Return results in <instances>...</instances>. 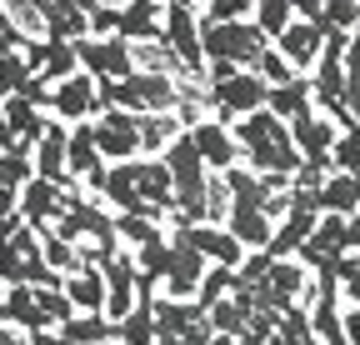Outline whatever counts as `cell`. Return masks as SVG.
Instances as JSON below:
<instances>
[{"label":"cell","instance_id":"obj_22","mask_svg":"<svg viewBox=\"0 0 360 345\" xmlns=\"http://www.w3.org/2000/svg\"><path fill=\"white\" fill-rule=\"evenodd\" d=\"M236 290H240V275H236L231 266H210V271H205V280H200V295H195V306L210 315V311L220 306V300H231Z\"/></svg>","mask_w":360,"mask_h":345},{"label":"cell","instance_id":"obj_18","mask_svg":"<svg viewBox=\"0 0 360 345\" xmlns=\"http://www.w3.org/2000/svg\"><path fill=\"white\" fill-rule=\"evenodd\" d=\"M225 230H231L245 250H265L270 240H276V221H270L265 210H231V226Z\"/></svg>","mask_w":360,"mask_h":345},{"label":"cell","instance_id":"obj_13","mask_svg":"<svg viewBox=\"0 0 360 345\" xmlns=\"http://www.w3.org/2000/svg\"><path fill=\"white\" fill-rule=\"evenodd\" d=\"M135 185H141V195H146L160 215L175 210V176H170L165 160H141V155H135Z\"/></svg>","mask_w":360,"mask_h":345},{"label":"cell","instance_id":"obj_9","mask_svg":"<svg viewBox=\"0 0 360 345\" xmlns=\"http://www.w3.org/2000/svg\"><path fill=\"white\" fill-rule=\"evenodd\" d=\"M290 136H295V145H300V155L305 160H315V165H326L330 160V150H335V141H340V125L330 120V115H300V120H290Z\"/></svg>","mask_w":360,"mask_h":345},{"label":"cell","instance_id":"obj_31","mask_svg":"<svg viewBox=\"0 0 360 345\" xmlns=\"http://www.w3.org/2000/svg\"><path fill=\"white\" fill-rule=\"evenodd\" d=\"M120 30V6H110V0H105V6H96V11H90V35H115Z\"/></svg>","mask_w":360,"mask_h":345},{"label":"cell","instance_id":"obj_10","mask_svg":"<svg viewBox=\"0 0 360 345\" xmlns=\"http://www.w3.org/2000/svg\"><path fill=\"white\" fill-rule=\"evenodd\" d=\"M0 325H20L25 335H35V330H56L51 315L40 311L35 285H6V300H0Z\"/></svg>","mask_w":360,"mask_h":345},{"label":"cell","instance_id":"obj_32","mask_svg":"<svg viewBox=\"0 0 360 345\" xmlns=\"http://www.w3.org/2000/svg\"><path fill=\"white\" fill-rule=\"evenodd\" d=\"M290 6H295V20H310V25L326 20V0H290Z\"/></svg>","mask_w":360,"mask_h":345},{"label":"cell","instance_id":"obj_38","mask_svg":"<svg viewBox=\"0 0 360 345\" xmlns=\"http://www.w3.org/2000/svg\"><path fill=\"white\" fill-rule=\"evenodd\" d=\"M240 345H270V340H265V335H255V330H245V335H240Z\"/></svg>","mask_w":360,"mask_h":345},{"label":"cell","instance_id":"obj_7","mask_svg":"<svg viewBox=\"0 0 360 345\" xmlns=\"http://www.w3.org/2000/svg\"><path fill=\"white\" fill-rule=\"evenodd\" d=\"M170 235L191 240V245L205 255L210 266H231V271H240V266H245V255H250V250H245L231 230H220V226H175Z\"/></svg>","mask_w":360,"mask_h":345},{"label":"cell","instance_id":"obj_23","mask_svg":"<svg viewBox=\"0 0 360 345\" xmlns=\"http://www.w3.org/2000/svg\"><path fill=\"white\" fill-rule=\"evenodd\" d=\"M160 325H155V300H141L125 320H120V345H155Z\"/></svg>","mask_w":360,"mask_h":345},{"label":"cell","instance_id":"obj_14","mask_svg":"<svg viewBox=\"0 0 360 345\" xmlns=\"http://www.w3.org/2000/svg\"><path fill=\"white\" fill-rule=\"evenodd\" d=\"M65 295L75 300V311H85V315H105V300H110L105 271H101V266H80V271L65 280Z\"/></svg>","mask_w":360,"mask_h":345},{"label":"cell","instance_id":"obj_33","mask_svg":"<svg viewBox=\"0 0 360 345\" xmlns=\"http://www.w3.org/2000/svg\"><path fill=\"white\" fill-rule=\"evenodd\" d=\"M6 215H20V190L15 185H0V221Z\"/></svg>","mask_w":360,"mask_h":345},{"label":"cell","instance_id":"obj_25","mask_svg":"<svg viewBox=\"0 0 360 345\" xmlns=\"http://www.w3.org/2000/svg\"><path fill=\"white\" fill-rule=\"evenodd\" d=\"M135 266H141L146 275H160L165 280V271H170V235H150L146 245H135Z\"/></svg>","mask_w":360,"mask_h":345},{"label":"cell","instance_id":"obj_1","mask_svg":"<svg viewBox=\"0 0 360 345\" xmlns=\"http://www.w3.org/2000/svg\"><path fill=\"white\" fill-rule=\"evenodd\" d=\"M200 40H205V60H236L245 70H255V60L276 46L255 20H205Z\"/></svg>","mask_w":360,"mask_h":345},{"label":"cell","instance_id":"obj_6","mask_svg":"<svg viewBox=\"0 0 360 345\" xmlns=\"http://www.w3.org/2000/svg\"><path fill=\"white\" fill-rule=\"evenodd\" d=\"M51 110H56V120H65V125L96 120V115H101V80H96V75H85V70L70 75V80H60Z\"/></svg>","mask_w":360,"mask_h":345},{"label":"cell","instance_id":"obj_15","mask_svg":"<svg viewBox=\"0 0 360 345\" xmlns=\"http://www.w3.org/2000/svg\"><path fill=\"white\" fill-rule=\"evenodd\" d=\"M270 115H281V120H300L315 110V75H295L290 85H276L270 91Z\"/></svg>","mask_w":360,"mask_h":345},{"label":"cell","instance_id":"obj_24","mask_svg":"<svg viewBox=\"0 0 360 345\" xmlns=\"http://www.w3.org/2000/svg\"><path fill=\"white\" fill-rule=\"evenodd\" d=\"M255 25H260L270 40H281V35L295 25V6H290V0H260V6H255Z\"/></svg>","mask_w":360,"mask_h":345},{"label":"cell","instance_id":"obj_35","mask_svg":"<svg viewBox=\"0 0 360 345\" xmlns=\"http://www.w3.org/2000/svg\"><path fill=\"white\" fill-rule=\"evenodd\" d=\"M20 145V136L11 131V120H6V110H0V150H15Z\"/></svg>","mask_w":360,"mask_h":345},{"label":"cell","instance_id":"obj_37","mask_svg":"<svg viewBox=\"0 0 360 345\" xmlns=\"http://www.w3.org/2000/svg\"><path fill=\"white\" fill-rule=\"evenodd\" d=\"M210 345H240V335H220V330H215V335H210Z\"/></svg>","mask_w":360,"mask_h":345},{"label":"cell","instance_id":"obj_4","mask_svg":"<svg viewBox=\"0 0 360 345\" xmlns=\"http://www.w3.org/2000/svg\"><path fill=\"white\" fill-rule=\"evenodd\" d=\"M96 145L105 160H135L141 155V115H130V110H101L96 120Z\"/></svg>","mask_w":360,"mask_h":345},{"label":"cell","instance_id":"obj_28","mask_svg":"<svg viewBox=\"0 0 360 345\" xmlns=\"http://www.w3.org/2000/svg\"><path fill=\"white\" fill-rule=\"evenodd\" d=\"M260 0H205V20H245Z\"/></svg>","mask_w":360,"mask_h":345},{"label":"cell","instance_id":"obj_21","mask_svg":"<svg viewBox=\"0 0 360 345\" xmlns=\"http://www.w3.org/2000/svg\"><path fill=\"white\" fill-rule=\"evenodd\" d=\"M195 320H205V311L195 306V300H170V295L155 300V325H160V335H186Z\"/></svg>","mask_w":360,"mask_h":345},{"label":"cell","instance_id":"obj_27","mask_svg":"<svg viewBox=\"0 0 360 345\" xmlns=\"http://www.w3.org/2000/svg\"><path fill=\"white\" fill-rule=\"evenodd\" d=\"M330 160H335V170H345V176H360V131H345L335 141Z\"/></svg>","mask_w":360,"mask_h":345},{"label":"cell","instance_id":"obj_8","mask_svg":"<svg viewBox=\"0 0 360 345\" xmlns=\"http://www.w3.org/2000/svg\"><path fill=\"white\" fill-rule=\"evenodd\" d=\"M20 215H25V226L51 230V221H60V215H65V185L35 176V181L20 190Z\"/></svg>","mask_w":360,"mask_h":345},{"label":"cell","instance_id":"obj_17","mask_svg":"<svg viewBox=\"0 0 360 345\" xmlns=\"http://www.w3.org/2000/svg\"><path fill=\"white\" fill-rule=\"evenodd\" d=\"M45 85H60L70 75H80V51H75V40H56V35H45V60L35 70Z\"/></svg>","mask_w":360,"mask_h":345},{"label":"cell","instance_id":"obj_26","mask_svg":"<svg viewBox=\"0 0 360 345\" xmlns=\"http://www.w3.org/2000/svg\"><path fill=\"white\" fill-rule=\"evenodd\" d=\"M255 75H265V80H270V91H276V85H290V80H295L300 70H295V65H290V60H285V56H281L276 46H270V51H265V56L255 60Z\"/></svg>","mask_w":360,"mask_h":345},{"label":"cell","instance_id":"obj_12","mask_svg":"<svg viewBox=\"0 0 360 345\" xmlns=\"http://www.w3.org/2000/svg\"><path fill=\"white\" fill-rule=\"evenodd\" d=\"M191 136H195V145H200V155H205V165H210V170H220V176H225V170H236L240 141H236L231 125H220V120H200Z\"/></svg>","mask_w":360,"mask_h":345},{"label":"cell","instance_id":"obj_16","mask_svg":"<svg viewBox=\"0 0 360 345\" xmlns=\"http://www.w3.org/2000/svg\"><path fill=\"white\" fill-rule=\"evenodd\" d=\"M315 205H321V215H360V176L335 170V176L315 190Z\"/></svg>","mask_w":360,"mask_h":345},{"label":"cell","instance_id":"obj_39","mask_svg":"<svg viewBox=\"0 0 360 345\" xmlns=\"http://www.w3.org/2000/svg\"><path fill=\"white\" fill-rule=\"evenodd\" d=\"M101 345H120V340H101Z\"/></svg>","mask_w":360,"mask_h":345},{"label":"cell","instance_id":"obj_34","mask_svg":"<svg viewBox=\"0 0 360 345\" xmlns=\"http://www.w3.org/2000/svg\"><path fill=\"white\" fill-rule=\"evenodd\" d=\"M345 250L360 255V215H350V221H345Z\"/></svg>","mask_w":360,"mask_h":345},{"label":"cell","instance_id":"obj_11","mask_svg":"<svg viewBox=\"0 0 360 345\" xmlns=\"http://www.w3.org/2000/svg\"><path fill=\"white\" fill-rule=\"evenodd\" d=\"M276 51L305 75L310 65H321V56H326V30H321V25H310V20H295V25L276 40Z\"/></svg>","mask_w":360,"mask_h":345},{"label":"cell","instance_id":"obj_40","mask_svg":"<svg viewBox=\"0 0 360 345\" xmlns=\"http://www.w3.org/2000/svg\"><path fill=\"white\" fill-rule=\"evenodd\" d=\"M160 6H170V0H160ZM191 6H195V0H191Z\"/></svg>","mask_w":360,"mask_h":345},{"label":"cell","instance_id":"obj_30","mask_svg":"<svg viewBox=\"0 0 360 345\" xmlns=\"http://www.w3.org/2000/svg\"><path fill=\"white\" fill-rule=\"evenodd\" d=\"M340 300L350 311H360V255H345L340 261Z\"/></svg>","mask_w":360,"mask_h":345},{"label":"cell","instance_id":"obj_19","mask_svg":"<svg viewBox=\"0 0 360 345\" xmlns=\"http://www.w3.org/2000/svg\"><path fill=\"white\" fill-rule=\"evenodd\" d=\"M225 190H231L236 200H231V210H265L270 200H276V195H270L265 190V181L255 176V170H225Z\"/></svg>","mask_w":360,"mask_h":345},{"label":"cell","instance_id":"obj_36","mask_svg":"<svg viewBox=\"0 0 360 345\" xmlns=\"http://www.w3.org/2000/svg\"><path fill=\"white\" fill-rule=\"evenodd\" d=\"M25 340H30V345H65L60 330H35V335H25Z\"/></svg>","mask_w":360,"mask_h":345},{"label":"cell","instance_id":"obj_5","mask_svg":"<svg viewBox=\"0 0 360 345\" xmlns=\"http://www.w3.org/2000/svg\"><path fill=\"white\" fill-rule=\"evenodd\" d=\"M210 261L191 245V240H180L170 235V271H165V295L170 300H195L200 295V280H205Z\"/></svg>","mask_w":360,"mask_h":345},{"label":"cell","instance_id":"obj_3","mask_svg":"<svg viewBox=\"0 0 360 345\" xmlns=\"http://www.w3.org/2000/svg\"><path fill=\"white\" fill-rule=\"evenodd\" d=\"M80 70L85 75H96L101 85L105 80H130L135 70H141V65H135V51H130V40H120V35H105V40H80Z\"/></svg>","mask_w":360,"mask_h":345},{"label":"cell","instance_id":"obj_2","mask_svg":"<svg viewBox=\"0 0 360 345\" xmlns=\"http://www.w3.org/2000/svg\"><path fill=\"white\" fill-rule=\"evenodd\" d=\"M200 25L195 20V6L191 0H170L165 6V46L175 51V60L186 65V75H205V40H200Z\"/></svg>","mask_w":360,"mask_h":345},{"label":"cell","instance_id":"obj_20","mask_svg":"<svg viewBox=\"0 0 360 345\" xmlns=\"http://www.w3.org/2000/svg\"><path fill=\"white\" fill-rule=\"evenodd\" d=\"M0 110H6L11 131H15L20 141H30V145H40V136L51 131V120L40 115V105H30L25 96H11V100H0Z\"/></svg>","mask_w":360,"mask_h":345},{"label":"cell","instance_id":"obj_29","mask_svg":"<svg viewBox=\"0 0 360 345\" xmlns=\"http://www.w3.org/2000/svg\"><path fill=\"white\" fill-rule=\"evenodd\" d=\"M115 226H120V240H130V245H146V240L160 230L150 215H115Z\"/></svg>","mask_w":360,"mask_h":345}]
</instances>
